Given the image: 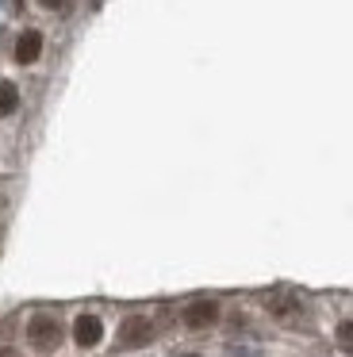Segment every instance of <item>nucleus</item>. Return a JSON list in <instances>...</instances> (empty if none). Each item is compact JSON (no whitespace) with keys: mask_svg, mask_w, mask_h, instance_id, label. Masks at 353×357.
<instances>
[{"mask_svg":"<svg viewBox=\"0 0 353 357\" xmlns=\"http://www.w3.org/2000/svg\"><path fill=\"white\" fill-rule=\"evenodd\" d=\"M215 323H219V303L215 300H196L184 307V326H192V331H207Z\"/></svg>","mask_w":353,"mask_h":357,"instance_id":"obj_3","label":"nucleus"},{"mask_svg":"<svg viewBox=\"0 0 353 357\" xmlns=\"http://www.w3.org/2000/svg\"><path fill=\"white\" fill-rule=\"evenodd\" d=\"M73 338H77V346H96L100 338H104V323H100L92 311H84V315H77L73 319Z\"/></svg>","mask_w":353,"mask_h":357,"instance_id":"obj_4","label":"nucleus"},{"mask_svg":"<svg viewBox=\"0 0 353 357\" xmlns=\"http://www.w3.org/2000/svg\"><path fill=\"white\" fill-rule=\"evenodd\" d=\"M153 342V319L146 315H127L119 326V349H142Z\"/></svg>","mask_w":353,"mask_h":357,"instance_id":"obj_2","label":"nucleus"},{"mask_svg":"<svg viewBox=\"0 0 353 357\" xmlns=\"http://www.w3.org/2000/svg\"><path fill=\"white\" fill-rule=\"evenodd\" d=\"M296 307L299 303L292 300V296H269V311H273V315H292Z\"/></svg>","mask_w":353,"mask_h":357,"instance_id":"obj_7","label":"nucleus"},{"mask_svg":"<svg viewBox=\"0 0 353 357\" xmlns=\"http://www.w3.org/2000/svg\"><path fill=\"white\" fill-rule=\"evenodd\" d=\"M38 54H43V31H20V39H15V62L31 66V62H38Z\"/></svg>","mask_w":353,"mask_h":357,"instance_id":"obj_5","label":"nucleus"},{"mask_svg":"<svg viewBox=\"0 0 353 357\" xmlns=\"http://www.w3.org/2000/svg\"><path fill=\"white\" fill-rule=\"evenodd\" d=\"M15 108H20V89H15L12 81H0V119L12 116Z\"/></svg>","mask_w":353,"mask_h":357,"instance_id":"obj_6","label":"nucleus"},{"mask_svg":"<svg viewBox=\"0 0 353 357\" xmlns=\"http://www.w3.org/2000/svg\"><path fill=\"white\" fill-rule=\"evenodd\" d=\"M89 4H100V0H89Z\"/></svg>","mask_w":353,"mask_h":357,"instance_id":"obj_11","label":"nucleus"},{"mask_svg":"<svg viewBox=\"0 0 353 357\" xmlns=\"http://www.w3.org/2000/svg\"><path fill=\"white\" fill-rule=\"evenodd\" d=\"M27 338L38 354H50V349L61 346V323L54 315H31L27 323Z\"/></svg>","mask_w":353,"mask_h":357,"instance_id":"obj_1","label":"nucleus"},{"mask_svg":"<svg viewBox=\"0 0 353 357\" xmlns=\"http://www.w3.org/2000/svg\"><path fill=\"white\" fill-rule=\"evenodd\" d=\"M0 357H20V349H12V346H0Z\"/></svg>","mask_w":353,"mask_h":357,"instance_id":"obj_10","label":"nucleus"},{"mask_svg":"<svg viewBox=\"0 0 353 357\" xmlns=\"http://www.w3.org/2000/svg\"><path fill=\"white\" fill-rule=\"evenodd\" d=\"M38 4H43V8H50V12H61V8H66V0H38Z\"/></svg>","mask_w":353,"mask_h":357,"instance_id":"obj_9","label":"nucleus"},{"mask_svg":"<svg viewBox=\"0 0 353 357\" xmlns=\"http://www.w3.org/2000/svg\"><path fill=\"white\" fill-rule=\"evenodd\" d=\"M338 346H342L345 354L353 357V323H342V326H338Z\"/></svg>","mask_w":353,"mask_h":357,"instance_id":"obj_8","label":"nucleus"}]
</instances>
